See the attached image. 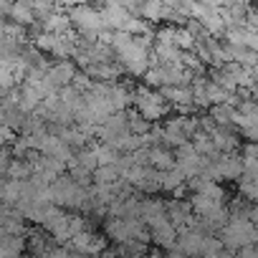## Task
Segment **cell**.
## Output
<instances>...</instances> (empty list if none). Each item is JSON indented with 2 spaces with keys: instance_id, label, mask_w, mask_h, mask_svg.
Instances as JSON below:
<instances>
[{
  "instance_id": "obj_21",
  "label": "cell",
  "mask_w": 258,
  "mask_h": 258,
  "mask_svg": "<svg viewBox=\"0 0 258 258\" xmlns=\"http://www.w3.org/2000/svg\"><path fill=\"white\" fill-rule=\"evenodd\" d=\"M119 3H121V6H126L129 11H135V8H137V6L142 3V0H119Z\"/></svg>"
},
{
  "instance_id": "obj_2",
  "label": "cell",
  "mask_w": 258,
  "mask_h": 258,
  "mask_svg": "<svg viewBox=\"0 0 258 258\" xmlns=\"http://www.w3.org/2000/svg\"><path fill=\"white\" fill-rule=\"evenodd\" d=\"M69 18H71V28H76V31H79L84 38H89V41H96L99 33L106 28V26H104V18H101V11L91 8L89 3L71 8V11H69Z\"/></svg>"
},
{
  "instance_id": "obj_14",
  "label": "cell",
  "mask_w": 258,
  "mask_h": 258,
  "mask_svg": "<svg viewBox=\"0 0 258 258\" xmlns=\"http://www.w3.org/2000/svg\"><path fill=\"white\" fill-rule=\"evenodd\" d=\"M210 116L215 119V124H223V126H233V119H235V106L223 101V104H213L210 106Z\"/></svg>"
},
{
  "instance_id": "obj_5",
  "label": "cell",
  "mask_w": 258,
  "mask_h": 258,
  "mask_svg": "<svg viewBox=\"0 0 258 258\" xmlns=\"http://www.w3.org/2000/svg\"><path fill=\"white\" fill-rule=\"evenodd\" d=\"M129 16H132V11H129L126 6H121L119 0H104V6H101V18H104V26H106V28L121 31L124 23L129 21Z\"/></svg>"
},
{
  "instance_id": "obj_10",
  "label": "cell",
  "mask_w": 258,
  "mask_h": 258,
  "mask_svg": "<svg viewBox=\"0 0 258 258\" xmlns=\"http://www.w3.org/2000/svg\"><path fill=\"white\" fill-rule=\"evenodd\" d=\"M147 165H152L155 170H170V167H175V157H172V152H170V147H165V145H152L150 150H147Z\"/></svg>"
},
{
  "instance_id": "obj_17",
  "label": "cell",
  "mask_w": 258,
  "mask_h": 258,
  "mask_svg": "<svg viewBox=\"0 0 258 258\" xmlns=\"http://www.w3.org/2000/svg\"><path fill=\"white\" fill-rule=\"evenodd\" d=\"M124 33H129V36H140V33H147V31H152V23L145 18V16H129V21L124 23V28H121Z\"/></svg>"
},
{
  "instance_id": "obj_4",
  "label": "cell",
  "mask_w": 258,
  "mask_h": 258,
  "mask_svg": "<svg viewBox=\"0 0 258 258\" xmlns=\"http://www.w3.org/2000/svg\"><path fill=\"white\" fill-rule=\"evenodd\" d=\"M175 167L185 175V177H192L203 170V155L195 150L192 142H182L177 147V157H175Z\"/></svg>"
},
{
  "instance_id": "obj_9",
  "label": "cell",
  "mask_w": 258,
  "mask_h": 258,
  "mask_svg": "<svg viewBox=\"0 0 258 258\" xmlns=\"http://www.w3.org/2000/svg\"><path fill=\"white\" fill-rule=\"evenodd\" d=\"M8 16L13 23H21V26H33L36 23V11H33V3L31 0H13L8 6Z\"/></svg>"
},
{
  "instance_id": "obj_12",
  "label": "cell",
  "mask_w": 258,
  "mask_h": 258,
  "mask_svg": "<svg viewBox=\"0 0 258 258\" xmlns=\"http://www.w3.org/2000/svg\"><path fill=\"white\" fill-rule=\"evenodd\" d=\"M74 74H76V69H74V63H69L66 58H61L58 63H53V66H48V76H51V81L61 89V86H69L71 81H74Z\"/></svg>"
},
{
  "instance_id": "obj_3",
  "label": "cell",
  "mask_w": 258,
  "mask_h": 258,
  "mask_svg": "<svg viewBox=\"0 0 258 258\" xmlns=\"http://www.w3.org/2000/svg\"><path fill=\"white\" fill-rule=\"evenodd\" d=\"M132 104L137 106V111L155 121V119H162L165 114H170V101L165 99L162 91H155V89H135V96H132Z\"/></svg>"
},
{
  "instance_id": "obj_16",
  "label": "cell",
  "mask_w": 258,
  "mask_h": 258,
  "mask_svg": "<svg viewBox=\"0 0 258 258\" xmlns=\"http://www.w3.org/2000/svg\"><path fill=\"white\" fill-rule=\"evenodd\" d=\"M162 11H165L162 0H142V3H140V13H142L150 23L162 21Z\"/></svg>"
},
{
  "instance_id": "obj_22",
  "label": "cell",
  "mask_w": 258,
  "mask_h": 258,
  "mask_svg": "<svg viewBox=\"0 0 258 258\" xmlns=\"http://www.w3.org/2000/svg\"><path fill=\"white\" fill-rule=\"evenodd\" d=\"M3 124H6V109L0 106V126H3Z\"/></svg>"
},
{
  "instance_id": "obj_11",
  "label": "cell",
  "mask_w": 258,
  "mask_h": 258,
  "mask_svg": "<svg viewBox=\"0 0 258 258\" xmlns=\"http://www.w3.org/2000/svg\"><path fill=\"white\" fill-rule=\"evenodd\" d=\"M210 137H213V142H215V147H218L220 152H235V150H238V137L233 135L230 126L218 124L213 132H210Z\"/></svg>"
},
{
  "instance_id": "obj_18",
  "label": "cell",
  "mask_w": 258,
  "mask_h": 258,
  "mask_svg": "<svg viewBox=\"0 0 258 258\" xmlns=\"http://www.w3.org/2000/svg\"><path fill=\"white\" fill-rule=\"evenodd\" d=\"M126 126L132 129L135 135H147V132H150V119H145V116L137 111V114H132V116H129Z\"/></svg>"
},
{
  "instance_id": "obj_15",
  "label": "cell",
  "mask_w": 258,
  "mask_h": 258,
  "mask_svg": "<svg viewBox=\"0 0 258 258\" xmlns=\"http://www.w3.org/2000/svg\"><path fill=\"white\" fill-rule=\"evenodd\" d=\"M6 175H8V177H16V180H26V177H31V175H33V165H31V160L16 157V160H11V162H8Z\"/></svg>"
},
{
  "instance_id": "obj_7",
  "label": "cell",
  "mask_w": 258,
  "mask_h": 258,
  "mask_svg": "<svg viewBox=\"0 0 258 258\" xmlns=\"http://www.w3.org/2000/svg\"><path fill=\"white\" fill-rule=\"evenodd\" d=\"M215 167H218V175L220 180H238L243 175V157H238L235 152H223L218 160H215Z\"/></svg>"
},
{
  "instance_id": "obj_6",
  "label": "cell",
  "mask_w": 258,
  "mask_h": 258,
  "mask_svg": "<svg viewBox=\"0 0 258 258\" xmlns=\"http://www.w3.org/2000/svg\"><path fill=\"white\" fill-rule=\"evenodd\" d=\"M140 218H142V223H147L150 228L162 225L165 220H170V218H167V203H165V200H157V198H150V200L140 203Z\"/></svg>"
},
{
  "instance_id": "obj_1",
  "label": "cell",
  "mask_w": 258,
  "mask_h": 258,
  "mask_svg": "<svg viewBox=\"0 0 258 258\" xmlns=\"http://www.w3.org/2000/svg\"><path fill=\"white\" fill-rule=\"evenodd\" d=\"M111 51L116 53V61L121 63V69L132 76H145V71L152 66L150 61V48L140 46L135 36H129L124 31L114 33L111 38Z\"/></svg>"
},
{
  "instance_id": "obj_19",
  "label": "cell",
  "mask_w": 258,
  "mask_h": 258,
  "mask_svg": "<svg viewBox=\"0 0 258 258\" xmlns=\"http://www.w3.org/2000/svg\"><path fill=\"white\" fill-rule=\"evenodd\" d=\"M56 3L61 6V8H76V6H84V3H89V0H56Z\"/></svg>"
},
{
  "instance_id": "obj_13",
  "label": "cell",
  "mask_w": 258,
  "mask_h": 258,
  "mask_svg": "<svg viewBox=\"0 0 258 258\" xmlns=\"http://www.w3.org/2000/svg\"><path fill=\"white\" fill-rule=\"evenodd\" d=\"M71 28V18L61 11H53L48 18H43V31L48 33H66Z\"/></svg>"
},
{
  "instance_id": "obj_20",
  "label": "cell",
  "mask_w": 258,
  "mask_h": 258,
  "mask_svg": "<svg viewBox=\"0 0 258 258\" xmlns=\"http://www.w3.org/2000/svg\"><path fill=\"white\" fill-rule=\"evenodd\" d=\"M198 3H203V6H208V8H223L225 0H198Z\"/></svg>"
},
{
  "instance_id": "obj_8",
  "label": "cell",
  "mask_w": 258,
  "mask_h": 258,
  "mask_svg": "<svg viewBox=\"0 0 258 258\" xmlns=\"http://www.w3.org/2000/svg\"><path fill=\"white\" fill-rule=\"evenodd\" d=\"M190 215H192V205H190V200H180V198H175V200L167 203V218H170V223H172L177 230L192 225V218H190Z\"/></svg>"
}]
</instances>
